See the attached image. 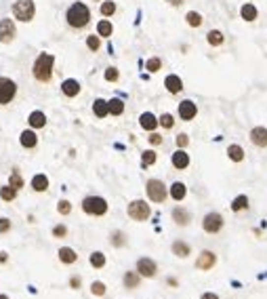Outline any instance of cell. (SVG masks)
<instances>
[{
  "instance_id": "18",
  "label": "cell",
  "mask_w": 267,
  "mask_h": 299,
  "mask_svg": "<svg viewBox=\"0 0 267 299\" xmlns=\"http://www.w3.org/2000/svg\"><path fill=\"white\" fill-rule=\"evenodd\" d=\"M240 17L244 19V21H257V17H259V9L253 4V2H246V4H242L240 6Z\"/></svg>"
},
{
  "instance_id": "38",
  "label": "cell",
  "mask_w": 267,
  "mask_h": 299,
  "mask_svg": "<svg viewBox=\"0 0 267 299\" xmlns=\"http://www.w3.org/2000/svg\"><path fill=\"white\" fill-rule=\"evenodd\" d=\"M9 186H13L15 190H19V187H23V179H21V173L19 171H13L11 177H9Z\"/></svg>"
},
{
  "instance_id": "4",
  "label": "cell",
  "mask_w": 267,
  "mask_h": 299,
  "mask_svg": "<svg viewBox=\"0 0 267 299\" xmlns=\"http://www.w3.org/2000/svg\"><path fill=\"white\" fill-rule=\"evenodd\" d=\"M34 13H36L34 0H17V2L13 4V17L19 19V21H32Z\"/></svg>"
},
{
  "instance_id": "39",
  "label": "cell",
  "mask_w": 267,
  "mask_h": 299,
  "mask_svg": "<svg viewBox=\"0 0 267 299\" xmlns=\"http://www.w3.org/2000/svg\"><path fill=\"white\" fill-rule=\"evenodd\" d=\"M112 245H114V247H124V245H127V240H124V232L116 230V232L112 234Z\"/></svg>"
},
{
  "instance_id": "9",
  "label": "cell",
  "mask_w": 267,
  "mask_h": 299,
  "mask_svg": "<svg viewBox=\"0 0 267 299\" xmlns=\"http://www.w3.org/2000/svg\"><path fill=\"white\" fill-rule=\"evenodd\" d=\"M137 272L143 278H154L156 272H158V265H156V262H154V259H150V257H141L139 262H137Z\"/></svg>"
},
{
  "instance_id": "41",
  "label": "cell",
  "mask_w": 267,
  "mask_h": 299,
  "mask_svg": "<svg viewBox=\"0 0 267 299\" xmlns=\"http://www.w3.org/2000/svg\"><path fill=\"white\" fill-rule=\"evenodd\" d=\"M160 124L164 129H172V127H175V118H172V114H162L160 116Z\"/></svg>"
},
{
  "instance_id": "44",
  "label": "cell",
  "mask_w": 267,
  "mask_h": 299,
  "mask_svg": "<svg viewBox=\"0 0 267 299\" xmlns=\"http://www.w3.org/2000/svg\"><path fill=\"white\" fill-rule=\"evenodd\" d=\"M118 76H120V74H118L116 68H107V70H105V80H107V82H116Z\"/></svg>"
},
{
  "instance_id": "30",
  "label": "cell",
  "mask_w": 267,
  "mask_h": 299,
  "mask_svg": "<svg viewBox=\"0 0 267 299\" xmlns=\"http://www.w3.org/2000/svg\"><path fill=\"white\" fill-rule=\"evenodd\" d=\"M112 32H114V26H112V23H109L107 19H101V21L97 23V34H99V36L107 38V36H112Z\"/></svg>"
},
{
  "instance_id": "10",
  "label": "cell",
  "mask_w": 267,
  "mask_h": 299,
  "mask_svg": "<svg viewBox=\"0 0 267 299\" xmlns=\"http://www.w3.org/2000/svg\"><path fill=\"white\" fill-rule=\"evenodd\" d=\"M15 23H13V19H9V17H4V19H0V42L2 44H9L13 38H15Z\"/></svg>"
},
{
  "instance_id": "42",
  "label": "cell",
  "mask_w": 267,
  "mask_h": 299,
  "mask_svg": "<svg viewBox=\"0 0 267 299\" xmlns=\"http://www.w3.org/2000/svg\"><path fill=\"white\" fill-rule=\"evenodd\" d=\"M86 46H89L91 51H99V46H101L99 34H97V36H89V38H86Z\"/></svg>"
},
{
  "instance_id": "19",
  "label": "cell",
  "mask_w": 267,
  "mask_h": 299,
  "mask_svg": "<svg viewBox=\"0 0 267 299\" xmlns=\"http://www.w3.org/2000/svg\"><path fill=\"white\" fill-rule=\"evenodd\" d=\"M172 219H175L177 225H187L192 222V215H190V211H187V209L175 207V209H172Z\"/></svg>"
},
{
  "instance_id": "29",
  "label": "cell",
  "mask_w": 267,
  "mask_h": 299,
  "mask_svg": "<svg viewBox=\"0 0 267 299\" xmlns=\"http://www.w3.org/2000/svg\"><path fill=\"white\" fill-rule=\"evenodd\" d=\"M139 280H141L139 272H127V274H124V287H127V289H137Z\"/></svg>"
},
{
  "instance_id": "53",
  "label": "cell",
  "mask_w": 267,
  "mask_h": 299,
  "mask_svg": "<svg viewBox=\"0 0 267 299\" xmlns=\"http://www.w3.org/2000/svg\"><path fill=\"white\" fill-rule=\"evenodd\" d=\"M0 299H9V297H6V295H0Z\"/></svg>"
},
{
  "instance_id": "3",
  "label": "cell",
  "mask_w": 267,
  "mask_h": 299,
  "mask_svg": "<svg viewBox=\"0 0 267 299\" xmlns=\"http://www.w3.org/2000/svg\"><path fill=\"white\" fill-rule=\"evenodd\" d=\"M82 211L89 215H105L107 213V200L101 198V196H86L82 200Z\"/></svg>"
},
{
  "instance_id": "46",
  "label": "cell",
  "mask_w": 267,
  "mask_h": 299,
  "mask_svg": "<svg viewBox=\"0 0 267 299\" xmlns=\"http://www.w3.org/2000/svg\"><path fill=\"white\" fill-rule=\"evenodd\" d=\"M66 234H67L66 225H55V227H53V236H55V238H64Z\"/></svg>"
},
{
  "instance_id": "21",
  "label": "cell",
  "mask_w": 267,
  "mask_h": 299,
  "mask_svg": "<svg viewBox=\"0 0 267 299\" xmlns=\"http://www.w3.org/2000/svg\"><path fill=\"white\" fill-rule=\"evenodd\" d=\"M227 156H230L232 162H242V160H244V156H246V152H244V148H242V146L232 144L230 148H227Z\"/></svg>"
},
{
  "instance_id": "27",
  "label": "cell",
  "mask_w": 267,
  "mask_h": 299,
  "mask_svg": "<svg viewBox=\"0 0 267 299\" xmlns=\"http://www.w3.org/2000/svg\"><path fill=\"white\" fill-rule=\"evenodd\" d=\"M172 253H175L177 257H187V255L192 253V249H190V245H187V242L175 240V242H172Z\"/></svg>"
},
{
  "instance_id": "45",
  "label": "cell",
  "mask_w": 267,
  "mask_h": 299,
  "mask_svg": "<svg viewBox=\"0 0 267 299\" xmlns=\"http://www.w3.org/2000/svg\"><path fill=\"white\" fill-rule=\"evenodd\" d=\"M57 211H59V213H61V215H67V213H69V211H72V204H69L67 200H61V202L57 204Z\"/></svg>"
},
{
  "instance_id": "28",
  "label": "cell",
  "mask_w": 267,
  "mask_h": 299,
  "mask_svg": "<svg viewBox=\"0 0 267 299\" xmlns=\"http://www.w3.org/2000/svg\"><path fill=\"white\" fill-rule=\"evenodd\" d=\"M59 259L64 263H74L76 259H78V255H76V251L74 249H69V247H61L59 249Z\"/></svg>"
},
{
  "instance_id": "49",
  "label": "cell",
  "mask_w": 267,
  "mask_h": 299,
  "mask_svg": "<svg viewBox=\"0 0 267 299\" xmlns=\"http://www.w3.org/2000/svg\"><path fill=\"white\" fill-rule=\"evenodd\" d=\"M150 144L152 146H160L162 144V135H158V133H152V135H150Z\"/></svg>"
},
{
  "instance_id": "33",
  "label": "cell",
  "mask_w": 267,
  "mask_h": 299,
  "mask_svg": "<svg viewBox=\"0 0 267 299\" xmlns=\"http://www.w3.org/2000/svg\"><path fill=\"white\" fill-rule=\"evenodd\" d=\"M15 196H17V190H15L13 186H4V187H0V198H2V200L13 202V200H15Z\"/></svg>"
},
{
  "instance_id": "5",
  "label": "cell",
  "mask_w": 267,
  "mask_h": 299,
  "mask_svg": "<svg viewBox=\"0 0 267 299\" xmlns=\"http://www.w3.org/2000/svg\"><path fill=\"white\" fill-rule=\"evenodd\" d=\"M145 192H147V198L152 202H164L168 196L167 186H164L160 179H150V182L145 184Z\"/></svg>"
},
{
  "instance_id": "13",
  "label": "cell",
  "mask_w": 267,
  "mask_h": 299,
  "mask_svg": "<svg viewBox=\"0 0 267 299\" xmlns=\"http://www.w3.org/2000/svg\"><path fill=\"white\" fill-rule=\"evenodd\" d=\"M170 162H172V167H175V169L183 171V169H187V167H190V154H187V152H185L183 148H179L177 152L172 154Z\"/></svg>"
},
{
  "instance_id": "11",
  "label": "cell",
  "mask_w": 267,
  "mask_h": 299,
  "mask_svg": "<svg viewBox=\"0 0 267 299\" xmlns=\"http://www.w3.org/2000/svg\"><path fill=\"white\" fill-rule=\"evenodd\" d=\"M215 263H217V255L213 253V251H202V253L198 255V259H196V267L198 270H213L215 267Z\"/></svg>"
},
{
  "instance_id": "37",
  "label": "cell",
  "mask_w": 267,
  "mask_h": 299,
  "mask_svg": "<svg viewBox=\"0 0 267 299\" xmlns=\"http://www.w3.org/2000/svg\"><path fill=\"white\" fill-rule=\"evenodd\" d=\"M91 265H93V267H103V265H105V255L101 253V251L91 253Z\"/></svg>"
},
{
  "instance_id": "6",
  "label": "cell",
  "mask_w": 267,
  "mask_h": 299,
  "mask_svg": "<svg viewBox=\"0 0 267 299\" xmlns=\"http://www.w3.org/2000/svg\"><path fill=\"white\" fill-rule=\"evenodd\" d=\"M127 213H129L131 219H135V222H145V219L152 215V209H150V204H147L145 200H133L129 204Z\"/></svg>"
},
{
  "instance_id": "47",
  "label": "cell",
  "mask_w": 267,
  "mask_h": 299,
  "mask_svg": "<svg viewBox=\"0 0 267 299\" xmlns=\"http://www.w3.org/2000/svg\"><path fill=\"white\" fill-rule=\"evenodd\" d=\"M9 230H11V222L6 217H0V234L9 232Z\"/></svg>"
},
{
  "instance_id": "24",
  "label": "cell",
  "mask_w": 267,
  "mask_h": 299,
  "mask_svg": "<svg viewBox=\"0 0 267 299\" xmlns=\"http://www.w3.org/2000/svg\"><path fill=\"white\" fill-rule=\"evenodd\" d=\"M19 141H21L23 148H36V144H38V135H36L34 131H23L21 137H19Z\"/></svg>"
},
{
  "instance_id": "16",
  "label": "cell",
  "mask_w": 267,
  "mask_h": 299,
  "mask_svg": "<svg viewBox=\"0 0 267 299\" xmlns=\"http://www.w3.org/2000/svg\"><path fill=\"white\" fill-rule=\"evenodd\" d=\"M250 141L257 148H267V129L265 127H255L250 131Z\"/></svg>"
},
{
  "instance_id": "25",
  "label": "cell",
  "mask_w": 267,
  "mask_h": 299,
  "mask_svg": "<svg viewBox=\"0 0 267 299\" xmlns=\"http://www.w3.org/2000/svg\"><path fill=\"white\" fill-rule=\"evenodd\" d=\"M246 209H248V196L240 194V196H235V198L232 200V211H234V213H242V211H246Z\"/></svg>"
},
{
  "instance_id": "20",
  "label": "cell",
  "mask_w": 267,
  "mask_h": 299,
  "mask_svg": "<svg viewBox=\"0 0 267 299\" xmlns=\"http://www.w3.org/2000/svg\"><path fill=\"white\" fill-rule=\"evenodd\" d=\"M170 198L172 200H177V202H181L185 196H187V187H185V184H181V182H175L170 186Z\"/></svg>"
},
{
  "instance_id": "50",
  "label": "cell",
  "mask_w": 267,
  "mask_h": 299,
  "mask_svg": "<svg viewBox=\"0 0 267 299\" xmlns=\"http://www.w3.org/2000/svg\"><path fill=\"white\" fill-rule=\"evenodd\" d=\"M69 285H72L74 289H78V287H80V278H76V276H74L72 280H69Z\"/></svg>"
},
{
  "instance_id": "2",
  "label": "cell",
  "mask_w": 267,
  "mask_h": 299,
  "mask_svg": "<svg viewBox=\"0 0 267 299\" xmlns=\"http://www.w3.org/2000/svg\"><path fill=\"white\" fill-rule=\"evenodd\" d=\"M66 19H67V23H69L72 28L80 30V28H84L86 23L91 21V11H89V6H86L84 2H74V4L67 9Z\"/></svg>"
},
{
  "instance_id": "36",
  "label": "cell",
  "mask_w": 267,
  "mask_h": 299,
  "mask_svg": "<svg viewBox=\"0 0 267 299\" xmlns=\"http://www.w3.org/2000/svg\"><path fill=\"white\" fill-rule=\"evenodd\" d=\"M114 13H116V2H114V0H105V2H101V15L112 17Z\"/></svg>"
},
{
  "instance_id": "51",
  "label": "cell",
  "mask_w": 267,
  "mask_h": 299,
  "mask_svg": "<svg viewBox=\"0 0 267 299\" xmlns=\"http://www.w3.org/2000/svg\"><path fill=\"white\" fill-rule=\"evenodd\" d=\"M167 2H168V4H172V6H181V4L185 2V0H167Z\"/></svg>"
},
{
  "instance_id": "34",
  "label": "cell",
  "mask_w": 267,
  "mask_h": 299,
  "mask_svg": "<svg viewBox=\"0 0 267 299\" xmlns=\"http://www.w3.org/2000/svg\"><path fill=\"white\" fill-rule=\"evenodd\" d=\"M185 19H187V26H192V28H200L202 26V15L198 11H190L185 15Z\"/></svg>"
},
{
  "instance_id": "31",
  "label": "cell",
  "mask_w": 267,
  "mask_h": 299,
  "mask_svg": "<svg viewBox=\"0 0 267 299\" xmlns=\"http://www.w3.org/2000/svg\"><path fill=\"white\" fill-rule=\"evenodd\" d=\"M32 187L36 192H44L46 187H49V179H46L44 175H34V179H32Z\"/></svg>"
},
{
  "instance_id": "7",
  "label": "cell",
  "mask_w": 267,
  "mask_h": 299,
  "mask_svg": "<svg viewBox=\"0 0 267 299\" xmlns=\"http://www.w3.org/2000/svg\"><path fill=\"white\" fill-rule=\"evenodd\" d=\"M15 95H17V84H15L11 78L0 76V104L2 106L11 104V101L15 99Z\"/></svg>"
},
{
  "instance_id": "48",
  "label": "cell",
  "mask_w": 267,
  "mask_h": 299,
  "mask_svg": "<svg viewBox=\"0 0 267 299\" xmlns=\"http://www.w3.org/2000/svg\"><path fill=\"white\" fill-rule=\"evenodd\" d=\"M187 144H190V137H187L185 133H181V135H177V148H185Z\"/></svg>"
},
{
  "instance_id": "32",
  "label": "cell",
  "mask_w": 267,
  "mask_h": 299,
  "mask_svg": "<svg viewBox=\"0 0 267 299\" xmlns=\"http://www.w3.org/2000/svg\"><path fill=\"white\" fill-rule=\"evenodd\" d=\"M156 160H158V154H156L154 150H145V152L141 154V164H143V167H152Z\"/></svg>"
},
{
  "instance_id": "15",
  "label": "cell",
  "mask_w": 267,
  "mask_h": 299,
  "mask_svg": "<svg viewBox=\"0 0 267 299\" xmlns=\"http://www.w3.org/2000/svg\"><path fill=\"white\" fill-rule=\"evenodd\" d=\"M164 86H167L168 93L177 95V93L183 91V80H181V78H179L177 74H168L167 78H164Z\"/></svg>"
},
{
  "instance_id": "23",
  "label": "cell",
  "mask_w": 267,
  "mask_h": 299,
  "mask_svg": "<svg viewBox=\"0 0 267 299\" xmlns=\"http://www.w3.org/2000/svg\"><path fill=\"white\" fill-rule=\"evenodd\" d=\"M93 112H95L97 118H105L109 114V101L105 99H95V104H93Z\"/></svg>"
},
{
  "instance_id": "43",
  "label": "cell",
  "mask_w": 267,
  "mask_h": 299,
  "mask_svg": "<svg viewBox=\"0 0 267 299\" xmlns=\"http://www.w3.org/2000/svg\"><path fill=\"white\" fill-rule=\"evenodd\" d=\"M91 291H93V295H105V285L103 282H93L91 285Z\"/></svg>"
},
{
  "instance_id": "12",
  "label": "cell",
  "mask_w": 267,
  "mask_h": 299,
  "mask_svg": "<svg viewBox=\"0 0 267 299\" xmlns=\"http://www.w3.org/2000/svg\"><path fill=\"white\" fill-rule=\"evenodd\" d=\"M196 114H198V108H196V104L192 99H183L181 104H179V118L181 120H194Z\"/></svg>"
},
{
  "instance_id": "26",
  "label": "cell",
  "mask_w": 267,
  "mask_h": 299,
  "mask_svg": "<svg viewBox=\"0 0 267 299\" xmlns=\"http://www.w3.org/2000/svg\"><path fill=\"white\" fill-rule=\"evenodd\" d=\"M206 42L210 46H221L225 42V36H223L221 30H210V32L206 34Z\"/></svg>"
},
{
  "instance_id": "22",
  "label": "cell",
  "mask_w": 267,
  "mask_h": 299,
  "mask_svg": "<svg viewBox=\"0 0 267 299\" xmlns=\"http://www.w3.org/2000/svg\"><path fill=\"white\" fill-rule=\"evenodd\" d=\"M28 122H30V127H34V129H42L46 124V116H44V112H40V110H36V112L30 114Z\"/></svg>"
},
{
  "instance_id": "17",
  "label": "cell",
  "mask_w": 267,
  "mask_h": 299,
  "mask_svg": "<svg viewBox=\"0 0 267 299\" xmlns=\"http://www.w3.org/2000/svg\"><path fill=\"white\" fill-rule=\"evenodd\" d=\"M61 93H64L66 97H76L78 93H80V82L74 80V78H67V80L61 82Z\"/></svg>"
},
{
  "instance_id": "40",
  "label": "cell",
  "mask_w": 267,
  "mask_h": 299,
  "mask_svg": "<svg viewBox=\"0 0 267 299\" xmlns=\"http://www.w3.org/2000/svg\"><path fill=\"white\" fill-rule=\"evenodd\" d=\"M145 68L150 70V72L154 74V72H158V70L162 68V61L158 59V57H152V59H147V64H145Z\"/></svg>"
},
{
  "instance_id": "8",
  "label": "cell",
  "mask_w": 267,
  "mask_h": 299,
  "mask_svg": "<svg viewBox=\"0 0 267 299\" xmlns=\"http://www.w3.org/2000/svg\"><path fill=\"white\" fill-rule=\"evenodd\" d=\"M223 224L225 222H223L221 213H208V215H204V219H202V227H204V232H208V234L221 232Z\"/></svg>"
},
{
  "instance_id": "52",
  "label": "cell",
  "mask_w": 267,
  "mask_h": 299,
  "mask_svg": "<svg viewBox=\"0 0 267 299\" xmlns=\"http://www.w3.org/2000/svg\"><path fill=\"white\" fill-rule=\"evenodd\" d=\"M200 299H219V297H217L215 293H204V295H202Z\"/></svg>"
},
{
  "instance_id": "1",
  "label": "cell",
  "mask_w": 267,
  "mask_h": 299,
  "mask_svg": "<svg viewBox=\"0 0 267 299\" xmlns=\"http://www.w3.org/2000/svg\"><path fill=\"white\" fill-rule=\"evenodd\" d=\"M53 64H55V57L51 53H40L36 57L32 72L38 82H49L53 78Z\"/></svg>"
},
{
  "instance_id": "14",
  "label": "cell",
  "mask_w": 267,
  "mask_h": 299,
  "mask_svg": "<svg viewBox=\"0 0 267 299\" xmlns=\"http://www.w3.org/2000/svg\"><path fill=\"white\" fill-rule=\"evenodd\" d=\"M139 124H141V129H145V131L154 133V131H156V127L160 124V118H156L152 112H143V114L139 116Z\"/></svg>"
},
{
  "instance_id": "35",
  "label": "cell",
  "mask_w": 267,
  "mask_h": 299,
  "mask_svg": "<svg viewBox=\"0 0 267 299\" xmlns=\"http://www.w3.org/2000/svg\"><path fill=\"white\" fill-rule=\"evenodd\" d=\"M124 112V101L122 99H112V101H109V114H112V116H120Z\"/></svg>"
}]
</instances>
